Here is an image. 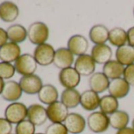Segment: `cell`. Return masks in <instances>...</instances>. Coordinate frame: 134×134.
Masks as SVG:
<instances>
[{"mask_svg": "<svg viewBox=\"0 0 134 134\" xmlns=\"http://www.w3.org/2000/svg\"><path fill=\"white\" fill-rule=\"evenodd\" d=\"M35 134H45V133H41V132H39V133H35Z\"/></svg>", "mask_w": 134, "mask_h": 134, "instance_id": "cell-40", "label": "cell"}, {"mask_svg": "<svg viewBox=\"0 0 134 134\" xmlns=\"http://www.w3.org/2000/svg\"><path fill=\"white\" fill-rule=\"evenodd\" d=\"M110 30L102 24H97L93 25L89 30V39L95 45L105 44L109 39Z\"/></svg>", "mask_w": 134, "mask_h": 134, "instance_id": "cell-19", "label": "cell"}, {"mask_svg": "<svg viewBox=\"0 0 134 134\" xmlns=\"http://www.w3.org/2000/svg\"><path fill=\"white\" fill-rule=\"evenodd\" d=\"M19 15L18 7L9 1L3 2L0 4V18L5 22L14 21Z\"/></svg>", "mask_w": 134, "mask_h": 134, "instance_id": "cell-21", "label": "cell"}, {"mask_svg": "<svg viewBox=\"0 0 134 134\" xmlns=\"http://www.w3.org/2000/svg\"><path fill=\"white\" fill-rule=\"evenodd\" d=\"M37 65L34 56L30 54H21L14 62L17 73L23 77L34 74L37 70Z\"/></svg>", "mask_w": 134, "mask_h": 134, "instance_id": "cell-3", "label": "cell"}, {"mask_svg": "<svg viewBox=\"0 0 134 134\" xmlns=\"http://www.w3.org/2000/svg\"><path fill=\"white\" fill-rule=\"evenodd\" d=\"M64 125L71 134H81L86 127L87 121L85 118L78 113H70L64 121Z\"/></svg>", "mask_w": 134, "mask_h": 134, "instance_id": "cell-9", "label": "cell"}, {"mask_svg": "<svg viewBox=\"0 0 134 134\" xmlns=\"http://www.w3.org/2000/svg\"><path fill=\"white\" fill-rule=\"evenodd\" d=\"M19 85L23 92L29 95L38 94L43 86L41 78L36 74L22 77L20 79Z\"/></svg>", "mask_w": 134, "mask_h": 134, "instance_id": "cell-11", "label": "cell"}, {"mask_svg": "<svg viewBox=\"0 0 134 134\" xmlns=\"http://www.w3.org/2000/svg\"><path fill=\"white\" fill-rule=\"evenodd\" d=\"M116 134H134V130L132 127H125L120 130H118Z\"/></svg>", "mask_w": 134, "mask_h": 134, "instance_id": "cell-37", "label": "cell"}, {"mask_svg": "<svg viewBox=\"0 0 134 134\" xmlns=\"http://www.w3.org/2000/svg\"><path fill=\"white\" fill-rule=\"evenodd\" d=\"M11 134H12V133H11Z\"/></svg>", "mask_w": 134, "mask_h": 134, "instance_id": "cell-42", "label": "cell"}, {"mask_svg": "<svg viewBox=\"0 0 134 134\" xmlns=\"http://www.w3.org/2000/svg\"><path fill=\"white\" fill-rule=\"evenodd\" d=\"M49 35L50 31L48 26L41 21L31 24L28 29V38L32 44L36 46L46 43Z\"/></svg>", "mask_w": 134, "mask_h": 134, "instance_id": "cell-1", "label": "cell"}, {"mask_svg": "<svg viewBox=\"0 0 134 134\" xmlns=\"http://www.w3.org/2000/svg\"><path fill=\"white\" fill-rule=\"evenodd\" d=\"M45 134H69L64 123H51L46 130Z\"/></svg>", "mask_w": 134, "mask_h": 134, "instance_id": "cell-32", "label": "cell"}, {"mask_svg": "<svg viewBox=\"0 0 134 134\" xmlns=\"http://www.w3.org/2000/svg\"><path fill=\"white\" fill-rule=\"evenodd\" d=\"M130 87L131 86L123 77L112 80L110 81L108 88L109 95L114 96L118 99H123L129 95Z\"/></svg>", "mask_w": 134, "mask_h": 134, "instance_id": "cell-13", "label": "cell"}, {"mask_svg": "<svg viewBox=\"0 0 134 134\" xmlns=\"http://www.w3.org/2000/svg\"><path fill=\"white\" fill-rule=\"evenodd\" d=\"M15 72L16 70L14 65L4 62H0V78L3 80L10 79L14 76Z\"/></svg>", "mask_w": 134, "mask_h": 134, "instance_id": "cell-31", "label": "cell"}, {"mask_svg": "<svg viewBox=\"0 0 134 134\" xmlns=\"http://www.w3.org/2000/svg\"><path fill=\"white\" fill-rule=\"evenodd\" d=\"M12 124L5 118H0V134H11Z\"/></svg>", "mask_w": 134, "mask_h": 134, "instance_id": "cell-34", "label": "cell"}, {"mask_svg": "<svg viewBox=\"0 0 134 134\" xmlns=\"http://www.w3.org/2000/svg\"><path fill=\"white\" fill-rule=\"evenodd\" d=\"M28 120L36 126L43 125L47 120V108L40 104H32L28 107Z\"/></svg>", "mask_w": 134, "mask_h": 134, "instance_id": "cell-15", "label": "cell"}, {"mask_svg": "<svg viewBox=\"0 0 134 134\" xmlns=\"http://www.w3.org/2000/svg\"><path fill=\"white\" fill-rule=\"evenodd\" d=\"M36 125L29 120H24L18 123L15 128V134H35Z\"/></svg>", "mask_w": 134, "mask_h": 134, "instance_id": "cell-30", "label": "cell"}, {"mask_svg": "<svg viewBox=\"0 0 134 134\" xmlns=\"http://www.w3.org/2000/svg\"><path fill=\"white\" fill-rule=\"evenodd\" d=\"M55 50L50 43H43L36 46L34 50L33 56L38 65L47 66L54 62Z\"/></svg>", "mask_w": 134, "mask_h": 134, "instance_id": "cell-5", "label": "cell"}, {"mask_svg": "<svg viewBox=\"0 0 134 134\" xmlns=\"http://www.w3.org/2000/svg\"><path fill=\"white\" fill-rule=\"evenodd\" d=\"M100 97L92 90H86L81 93L80 105L87 111H93L99 107Z\"/></svg>", "mask_w": 134, "mask_h": 134, "instance_id": "cell-18", "label": "cell"}, {"mask_svg": "<svg viewBox=\"0 0 134 134\" xmlns=\"http://www.w3.org/2000/svg\"><path fill=\"white\" fill-rule=\"evenodd\" d=\"M118 99L110 95H106L100 98V111L106 114L107 115H110L115 111L118 110Z\"/></svg>", "mask_w": 134, "mask_h": 134, "instance_id": "cell-29", "label": "cell"}, {"mask_svg": "<svg viewBox=\"0 0 134 134\" xmlns=\"http://www.w3.org/2000/svg\"><path fill=\"white\" fill-rule=\"evenodd\" d=\"M38 99L39 100L45 104V105H51L54 102L58 101V92L55 86L51 84L43 85L40 91L39 92Z\"/></svg>", "mask_w": 134, "mask_h": 134, "instance_id": "cell-22", "label": "cell"}, {"mask_svg": "<svg viewBox=\"0 0 134 134\" xmlns=\"http://www.w3.org/2000/svg\"><path fill=\"white\" fill-rule=\"evenodd\" d=\"M4 85H5L4 80H3L2 78H0V95H2V92H3V91Z\"/></svg>", "mask_w": 134, "mask_h": 134, "instance_id": "cell-38", "label": "cell"}, {"mask_svg": "<svg viewBox=\"0 0 134 134\" xmlns=\"http://www.w3.org/2000/svg\"><path fill=\"white\" fill-rule=\"evenodd\" d=\"M81 94L76 88L65 89L61 94V102L68 108L74 109L80 105Z\"/></svg>", "mask_w": 134, "mask_h": 134, "instance_id": "cell-25", "label": "cell"}, {"mask_svg": "<svg viewBox=\"0 0 134 134\" xmlns=\"http://www.w3.org/2000/svg\"><path fill=\"white\" fill-rule=\"evenodd\" d=\"M127 37H128L127 44L134 47V26L129 28L127 30Z\"/></svg>", "mask_w": 134, "mask_h": 134, "instance_id": "cell-35", "label": "cell"}, {"mask_svg": "<svg viewBox=\"0 0 134 134\" xmlns=\"http://www.w3.org/2000/svg\"><path fill=\"white\" fill-rule=\"evenodd\" d=\"M110 119V125L118 130L128 127V124L129 122V115L125 110H117L114 114L109 116Z\"/></svg>", "mask_w": 134, "mask_h": 134, "instance_id": "cell-27", "label": "cell"}, {"mask_svg": "<svg viewBox=\"0 0 134 134\" xmlns=\"http://www.w3.org/2000/svg\"><path fill=\"white\" fill-rule=\"evenodd\" d=\"M113 51L107 44L94 45L91 51V56L96 64L104 65L111 60Z\"/></svg>", "mask_w": 134, "mask_h": 134, "instance_id": "cell-16", "label": "cell"}, {"mask_svg": "<svg viewBox=\"0 0 134 134\" xmlns=\"http://www.w3.org/2000/svg\"><path fill=\"white\" fill-rule=\"evenodd\" d=\"M27 117L28 107L22 103H12L5 110V118L11 124L18 125L25 120Z\"/></svg>", "mask_w": 134, "mask_h": 134, "instance_id": "cell-4", "label": "cell"}, {"mask_svg": "<svg viewBox=\"0 0 134 134\" xmlns=\"http://www.w3.org/2000/svg\"><path fill=\"white\" fill-rule=\"evenodd\" d=\"M81 76L74 69V67H69L61 70L58 74V80L62 87L65 89L77 88L81 82Z\"/></svg>", "mask_w": 134, "mask_h": 134, "instance_id": "cell-6", "label": "cell"}, {"mask_svg": "<svg viewBox=\"0 0 134 134\" xmlns=\"http://www.w3.org/2000/svg\"><path fill=\"white\" fill-rule=\"evenodd\" d=\"M21 48L18 43L7 42L0 47V60L4 62H15L21 56Z\"/></svg>", "mask_w": 134, "mask_h": 134, "instance_id": "cell-14", "label": "cell"}, {"mask_svg": "<svg viewBox=\"0 0 134 134\" xmlns=\"http://www.w3.org/2000/svg\"><path fill=\"white\" fill-rule=\"evenodd\" d=\"M123 78L130 86H134V64L125 67Z\"/></svg>", "mask_w": 134, "mask_h": 134, "instance_id": "cell-33", "label": "cell"}, {"mask_svg": "<svg viewBox=\"0 0 134 134\" xmlns=\"http://www.w3.org/2000/svg\"><path fill=\"white\" fill-rule=\"evenodd\" d=\"M8 36L6 30H4L3 28H0V47H3L4 44L7 43L8 40Z\"/></svg>", "mask_w": 134, "mask_h": 134, "instance_id": "cell-36", "label": "cell"}, {"mask_svg": "<svg viewBox=\"0 0 134 134\" xmlns=\"http://www.w3.org/2000/svg\"><path fill=\"white\" fill-rule=\"evenodd\" d=\"M132 128L133 130H134V118H133V120H132Z\"/></svg>", "mask_w": 134, "mask_h": 134, "instance_id": "cell-39", "label": "cell"}, {"mask_svg": "<svg viewBox=\"0 0 134 134\" xmlns=\"http://www.w3.org/2000/svg\"><path fill=\"white\" fill-rule=\"evenodd\" d=\"M7 32L10 41L18 44L24 42L28 37V30L19 24L10 25L7 29Z\"/></svg>", "mask_w": 134, "mask_h": 134, "instance_id": "cell-26", "label": "cell"}, {"mask_svg": "<svg viewBox=\"0 0 134 134\" xmlns=\"http://www.w3.org/2000/svg\"><path fill=\"white\" fill-rule=\"evenodd\" d=\"M133 15H134V8H133Z\"/></svg>", "mask_w": 134, "mask_h": 134, "instance_id": "cell-41", "label": "cell"}, {"mask_svg": "<svg viewBox=\"0 0 134 134\" xmlns=\"http://www.w3.org/2000/svg\"><path fill=\"white\" fill-rule=\"evenodd\" d=\"M110 82V81L103 72H95L92 76H90L88 80L90 89L98 94L108 90Z\"/></svg>", "mask_w": 134, "mask_h": 134, "instance_id": "cell-17", "label": "cell"}, {"mask_svg": "<svg viewBox=\"0 0 134 134\" xmlns=\"http://www.w3.org/2000/svg\"><path fill=\"white\" fill-rule=\"evenodd\" d=\"M74 69L82 77L92 76L96 70V63L91 54H83L78 56L74 62Z\"/></svg>", "mask_w": 134, "mask_h": 134, "instance_id": "cell-7", "label": "cell"}, {"mask_svg": "<svg viewBox=\"0 0 134 134\" xmlns=\"http://www.w3.org/2000/svg\"><path fill=\"white\" fill-rule=\"evenodd\" d=\"M109 43L118 47L124 46L128 43V37L127 32L120 27H115L110 30L109 32Z\"/></svg>", "mask_w": 134, "mask_h": 134, "instance_id": "cell-28", "label": "cell"}, {"mask_svg": "<svg viewBox=\"0 0 134 134\" xmlns=\"http://www.w3.org/2000/svg\"><path fill=\"white\" fill-rule=\"evenodd\" d=\"M115 58L125 67L134 64V47L129 44L118 47L115 51Z\"/></svg>", "mask_w": 134, "mask_h": 134, "instance_id": "cell-24", "label": "cell"}, {"mask_svg": "<svg viewBox=\"0 0 134 134\" xmlns=\"http://www.w3.org/2000/svg\"><path fill=\"white\" fill-rule=\"evenodd\" d=\"M74 55L67 47H60L55 51L53 64L57 68L60 70L69 68L74 64Z\"/></svg>", "mask_w": 134, "mask_h": 134, "instance_id": "cell-12", "label": "cell"}, {"mask_svg": "<svg viewBox=\"0 0 134 134\" xmlns=\"http://www.w3.org/2000/svg\"><path fill=\"white\" fill-rule=\"evenodd\" d=\"M22 92L23 91L19 83L14 81H8L5 82L2 97L7 101L14 103L21 97Z\"/></svg>", "mask_w": 134, "mask_h": 134, "instance_id": "cell-20", "label": "cell"}, {"mask_svg": "<svg viewBox=\"0 0 134 134\" xmlns=\"http://www.w3.org/2000/svg\"><path fill=\"white\" fill-rule=\"evenodd\" d=\"M47 114L48 119L51 123H64L67 116L69 115V109L61 101H56L47 106Z\"/></svg>", "mask_w": 134, "mask_h": 134, "instance_id": "cell-8", "label": "cell"}, {"mask_svg": "<svg viewBox=\"0 0 134 134\" xmlns=\"http://www.w3.org/2000/svg\"><path fill=\"white\" fill-rule=\"evenodd\" d=\"M89 43L88 39L80 34H76L70 36L67 41V48L75 56L85 54L88 50Z\"/></svg>", "mask_w": 134, "mask_h": 134, "instance_id": "cell-10", "label": "cell"}, {"mask_svg": "<svg viewBox=\"0 0 134 134\" xmlns=\"http://www.w3.org/2000/svg\"><path fill=\"white\" fill-rule=\"evenodd\" d=\"M125 66L119 63L116 59L110 60L103 65V73L109 80H115L123 77Z\"/></svg>", "mask_w": 134, "mask_h": 134, "instance_id": "cell-23", "label": "cell"}, {"mask_svg": "<svg viewBox=\"0 0 134 134\" xmlns=\"http://www.w3.org/2000/svg\"><path fill=\"white\" fill-rule=\"evenodd\" d=\"M88 129L94 133H102L108 130L110 125L109 116L102 111L92 112L87 118Z\"/></svg>", "mask_w": 134, "mask_h": 134, "instance_id": "cell-2", "label": "cell"}]
</instances>
